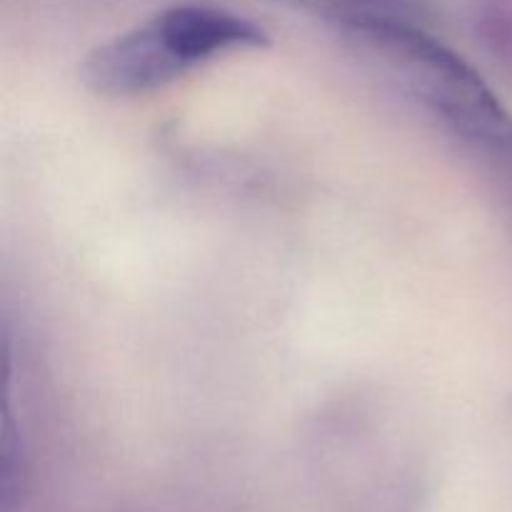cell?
<instances>
[{
	"instance_id": "obj_1",
	"label": "cell",
	"mask_w": 512,
	"mask_h": 512,
	"mask_svg": "<svg viewBox=\"0 0 512 512\" xmlns=\"http://www.w3.org/2000/svg\"><path fill=\"white\" fill-rule=\"evenodd\" d=\"M345 38L458 143L512 215V113L478 70L420 23H375Z\"/></svg>"
},
{
	"instance_id": "obj_2",
	"label": "cell",
	"mask_w": 512,
	"mask_h": 512,
	"mask_svg": "<svg viewBox=\"0 0 512 512\" xmlns=\"http://www.w3.org/2000/svg\"><path fill=\"white\" fill-rule=\"evenodd\" d=\"M268 45L263 25L210 3H178L90 50L80 75L93 93L130 98L165 88L190 68Z\"/></svg>"
},
{
	"instance_id": "obj_3",
	"label": "cell",
	"mask_w": 512,
	"mask_h": 512,
	"mask_svg": "<svg viewBox=\"0 0 512 512\" xmlns=\"http://www.w3.org/2000/svg\"><path fill=\"white\" fill-rule=\"evenodd\" d=\"M338 25L343 33L375 23H420V0H273Z\"/></svg>"
},
{
	"instance_id": "obj_4",
	"label": "cell",
	"mask_w": 512,
	"mask_h": 512,
	"mask_svg": "<svg viewBox=\"0 0 512 512\" xmlns=\"http://www.w3.org/2000/svg\"><path fill=\"white\" fill-rule=\"evenodd\" d=\"M28 465H25L23 440L13 423L10 408L5 405L3 418V448H0V512H15L23 503Z\"/></svg>"
}]
</instances>
